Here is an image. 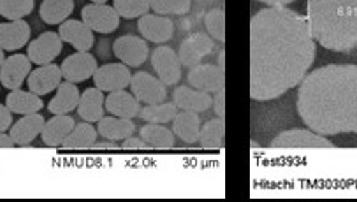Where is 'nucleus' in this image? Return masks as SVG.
Here are the masks:
<instances>
[{"label": "nucleus", "instance_id": "nucleus-4", "mask_svg": "<svg viewBox=\"0 0 357 202\" xmlns=\"http://www.w3.org/2000/svg\"><path fill=\"white\" fill-rule=\"evenodd\" d=\"M93 85L100 92H116V90H126L130 86L129 67L126 63H106L102 67H97L93 72Z\"/></svg>", "mask_w": 357, "mask_h": 202}, {"label": "nucleus", "instance_id": "nucleus-26", "mask_svg": "<svg viewBox=\"0 0 357 202\" xmlns=\"http://www.w3.org/2000/svg\"><path fill=\"white\" fill-rule=\"evenodd\" d=\"M6 106L15 114H32L43 109V100L30 90L25 92V90L18 88L9 92V95L6 97Z\"/></svg>", "mask_w": 357, "mask_h": 202}, {"label": "nucleus", "instance_id": "nucleus-12", "mask_svg": "<svg viewBox=\"0 0 357 202\" xmlns=\"http://www.w3.org/2000/svg\"><path fill=\"white\" fill-rule=\"evenodd\" d=\"M62 77L70 83H83L90 79L97 70V59L89 52H77L69 55L60 65Z\"/></svg>", "mask_w": 357, "mask_h": 202}, {"label": "nucleus", "instance_id": "nucleus-43", "mask_svg": "<svg viewBox=\"0 0 357 202\" xmlns=\"http://www.w3.org/2000/svg\"><path fill=\"white\" fill-rule=\"evenodd\" d=\"M6 60V55H4V49L0 48V67H2V63H4Z\"/></svg>", "mask_w": 357, "mask_h": 202}, {"label": "nucleus", "instance_id": "nucleus-28", "mask_svg": "<svg viewBox=\"0 0 357 202\" xmlns=\"http://www.w3.org/2000/svg\"><path fill=\"white\" fill-rule=\"evenodd\" d=\"M74 11V0H43L41 4V20L46 25H60Z\"/></svg>", "mask_w": 357, "mask_h": 202}, {"label": "nucleus", "instance_id": "nucleus-17", "mask_svg": "<svg viewBox=\"0 0 357 202\" xmlns=\"http://www.w3.org/2000/svg\"><path fill=\"white\" fill-rule=\"evenodd\" d=\"M137 29L141 30V36L155 45H164L173 37L174 25L167 16L144 15L139 18Z\"/></svg>", "mask_w": 357, "mask_h": 202}, {"label": "nucleus", "instance_id": "nucleus-10", "mask_svg": "<svg viewBox=\"0 0 357 202\" xmlns=\"http://www.w3.org/2000/svg\"><path fill=\"white\" fill-rule=\"evenodd\" d=\"M188 83L201 92L217 93L218 90L225 88V72L220 67L211 65V63H199V65L190 67Z\"/></svg>", "mask_w": 357, "mask_h": 202}, {"label": "nucleus", "instance_id": "nucleus-7", "mask_svg": "<svg viewBox=\"0 0 357 202\" xmlns=\"http://www.w3.org/2000/svg\"><path fill=\"white\" fill-rule=\"evenodd\" d=\"M130 88H132V95L144 104H160L167 97L166 85L158 77H153L148 72L134 74L130 77Z\"/></svg>", "mask_w": 357, "mask_h": 202}, {"label": "nucleus", "instance_id": "nucleus-33", "mask_svg": "<svg viewBox=\"0 0 357 202\" xmlns=\"http://www.w3.org/2000/svg\"><path fill=\"white\" fill-rule=\"evenodd\" d=\"M36 0H0V16L13 22L23 20L33 11Z\"/></svg>", "mask_w": 357, "mask_h": 202}, {"label": "nucleus", "instance_id": "nucleus-29", "mask_svg": "<svg viewBox=\"0 0 357 202\" xmlns=\"http://www.w3.org/2000/svg\"><path fill=\"white\" fill-rule=\"evenodd\" d=\"M141 139L155 150H169L174 146V134L160 123H148L141 127Z\"/></svg>", "mask_w": 357, "mask_h": 202}, {"label": "nucleus", "instance_id": "nucleus-25", "mask_svg": "<svg viewBox=\"0 0 357 202\" xmlns=\"http://www.w3.org/2000/svg\"><path fill=\"white\" fill-rule=\"evenodd\" d=\"M104 95L99 88H89L82 93L77 102V114L85 121H99L104 116Z\"/></svg>", "mask_w": 357, "mask_h": 202}, {"label": "nucleus", "instance_id": "nucleus-5", "mask_svg": "<svg viewBox=\"0 0 357 202\" xmlns=\"http://www.w3.org/2000/svg\"><path fill=\"white\" fill-rule=\"evenodd\" d=\"M63 40L56 32H45L39 37L29 42V49H26V56L30 62L36 65H46L52 63L56 56L62 53Z\"/></svg>", "mask_w": 357, "mask_h": 202}, {"label": "nucleus", "instance_id": "nucleus-36", "mask_svg": "<svg viewBox=\"0 0 357 202\" xmlns=\"http://www.w3.org/2000/svg\"><path fill=\"white\" fill-rule=\"evenodd\" d=\"M208 33L217 42H225V13L222 9H211L204 18Z\"/></svg>", "mask_w": 357, "mask_h": 202}, {"label": "nucleus", "instance_id": "nucleus-8", "mask_svg": "<svg viewBox=\"0 0 357 202\" xmlns=\"http://www.w3.org/2000/svg\"><path fill=\"white\" fill-rule=\"evenodd\" d=\"M82 18L92 32L111 33L120 25V16L113 6L89 4L82 9Z\"/></svg>", "mask_w": 357, "mask_h": 202}, {"label": "nucleus", "instance_id": "nucleus-37", "mask_svg": "<svg viewBox=\"0 0 357 202\" xmlns=\"http://www.w3.org/2000/svg\"><path fill=\"white\" fill-rule=\"evenodd\" d=\"M13 125V113L9 111L8 106L0 104V132H6V130L11 129Z\"/></svg>", "mask_w": 357, "mask_h": 202}, {"label": "nucleus", "instance_id": "nucleus-9", "mask_svg": "<svg viewBox=\"0 0 357 202\" xmlns=\"http://www.w3.org/2000/svg\"><path fill=\"white\" fill-rule=\"evenodd\" d=\"M113 53L127 67H139L148 59V45L137 36H122L114 40Z\"/></svg>", "mask_w": 357, "mask_h": 202}, {"label": "nucleus", "instance_id": "nucleus-44", "mask_svg": "<svg viewBox=\"0 0 357 202\" xmlns=\"http://www.w3.org/2000/svg\"><path fill=\"white\" fill-rule=\"evenodd\" d=\"M107 0H92V4H106Z\"/></svg>", "mask_w": 357, "mask_h": 202}, {"label": "nucleus", "instance_id": "nucleus-34", "mask_svg": "<svg viewBox=\"0 0 357 202\" xmlns=\"http://www.w3.org/2000/svg\"><path fill=\"white\" fill-rule=\"evenodd\" d=\"M113 8L120 18H141L150 11V0H113Z\"/></svg>", "mask_w": 357, "mask_h": 202}, {"label": "nucleus", "instance_id": "nucleus-32", "mask_svg": "<svg viewBox=\"0 0 357 202\" xmlns=\"http://www.w3.org/2000/svg\"><path fill=\"white\" fill-rule=\"evenodd\" d=\"M178 107L176 104L160 102V104H146V107L139 111V116L146 120L148 123H169L176 118Z\"/></svg>", "mask_w": 357, "mask_h": 202}, {"label": "nucleus", "instance_id": "nucleus-2", "mask_svg": "<svg viewBox=\"0 0 357 202\" xmlns=\"http://www.w3.org/2000/svg\"><path fill=\"white\" fill-rule=\"evenodd\" d=\"M298 113L321 136L357 134V65L319 67L299 83Z\"/></svg>", "mask_w": 357, "mask_h": 202}, {"label": "nucleus", "instance_id": "nucleus-39", "mask_svg": "<svg viewBox=\"0 0 357 202\" xmlns=\"http://www.w3.org/2000/svg\"><path fill=\"white\" fill-rule=\"evenodd\" d=\"M143 146H144V141L141 139V137H134V136L126 137L122 143L123 150H139V148Z\"/></svg>", "mask_w": 357, "mask_h": 202}, {"label": "nucleus", "instance_id": "nucleus-24", "mask_svg": "<svg viewBox=\"0 0 357 202\" xmlns=\"http://www.w3.org/2000/svg\"><path fill=\"white\" fill-rule=\"evenodd\" d=\"M136 125L129 118H118V116H102L99 120L97 132L109 141H123L126 137L132 136Z\"/></svg>", "mask_w": 357, "mask_h": 202}, {"label": "nucleus", "instance_id": "nucleus-42", "mask_svg": "<svg viewBox=\"0 0 357 202\" xmlns=\"http://www.w3.org/2000/svg\"><path fill=\"white\" fill-rule=\"evenodd\" d=\"M218 67H220L222 70H225V52L218 53Z\"/></svg>", "mask_w": 357, "mask_h": 202}, {"label": "nucleus", "instance_id": "nucleus-20", "mask_svg": "<svg viewBox=\"0 0 357 202\" xmlns=\"http://www.w3.org/2000/svg\"><path fill=\"white\" fill-rule=\"evenodd\" d=\"M174 104L180 111H190V113H204L211 107L210 93L201 92V90L190 88V86H178L173 95Z\"/></svg>", "mask_w": 357, "mask_h": 202}, {"label": "nucleus", "instance_id": "nucleus-11", "mask_svg": "<svg viewBox=\"0 0 357 202\" xmlns=\"http://www.w3.org/2000/svg\"><path fill=\"white\" fill-rule=\"evenodd\" d=\"M215 49V40L206 33H192L187 39L181 42L180 52H178V59H180L181 65L185 67H195L199 65L201 60L206 55H210Z\"/></svg>", "mask_w": 357, "mask_h": 202}, {"label": "nucleus", "instance_id": "nucleus-16", "mask_svg": "<svg viewBox=\"0 0 357 202\" xmlns=\"http://www.w3.org/2000/svg\"><path fill=\"white\" fill-rule=\"evenodd\" d=\"M26 79H29L30 92L39 97L48 95L62 83V70L55 63H46V65H39L36 70H30Z\"/></svg>", "mask_w": 357, "mask_h": 202}, {"label": "nucleus", "instance_id": "nucleus-14", "mask_svg": "<svg viewBox=\"0 0 357 202\" xmlns=\"http://www.w3.org/2000/svg\"><path fill=\"white\" fill-rule=\"evenodd\" d=\"M273 148H335V144L326 136L303 129L285 130L276 136L271 143Z\"/></svg>", "mask_w": 357, "mask_h": 202}, {"label": "nucleus", "instance_id": "nucleus-1", "mask_svg": "<svg viewBox=\"0 0 357 202\" xmlns=\"http://www.w3.org/2000/svg\"><path fill=\"white\" fill-rule=\"evenodd\" d=\"M315 52L306 16L285 6L261 9L250 22L252 100H273L298 86Z\"/></svg>", "mask_w": 357, "mask_h": 202}, {"label": "nucleus", "instance_id": "nucleus-23", "mask_svg": "<svg viewBox=\"0 0 357 202\" xmlns=\"http://www.w3.org/2000/svg\"><path fill=\"white\" fill-rule=\"evenodd\" d=\"M79 90H77L76 83L70 81H63L56 88V95L50 100L48 109L52 114H69L70 111L76 109L77 102H79Z\"/></svg>", "mask_w": 357, "mask_h": 202}, {"label": "nucleus", "instance_id": "nucleus-13", "mask_svg": "<svg viewBox=\"0 0 357 202\" xmlns=\"http://www.w3.org/2000/svg\"><path fill=\"white\" fill-rule=\"evenodd\" d=\"M32 70V62L26 55L16 53V55L6 56L4 63L0 67V85L8 90H18L23 81L29 77Z\"/></svg>", "mask_w": 357, "mask_h": 202}, {"label": "nucleus", "instance_id": "nucleus-21", "mask_svg": "<svg viewBox=\"0 0 357 202\" xmlns=\"http://www.w3.org/2000/svg\"><path fill=\"white\" fill-rule=\"evenodd\" d=\"M104 106L109 111L113 116L118 118H132L139 116L141 102L132 95V93L126 92V90H116V92H109V95L104 100Z\"/></svg>", "mask_w": 357, "mask_h": 202}, {"label": "nucleus", "instance_id": "nucleus-40", "mask_svg": "<svg viewBox=\"0 0 357 202\" xmlns=\"http://www.w3.org/2000/svg\"><path fill=\"white\" fill-rule=\"evenodd\" d=\"M16 143L11 137V134L0 132V148H15Z\"/></svg>", "mask_w": 357, "mask_h": 202}, {"label": "nucleus", "instance_id": "nucleus-22", "mask_svg": "<svg viewBox=\"0 0 357 202\" xmlns=\"http://www.w3.org/2000/svg\"><path fill=\"white\" fill-rule=\"evenodd\" d=\"M74 125L76 123H74L69 114H55L43 127V143L48 144V146H62V143L69 136L70 130L74 129Z\"/></svg>", "mask_w": 357, "mask_h": 202}, {"label": "nucleus", "instance_id": "nucleus-41", "mask_svg": "<svg viewBox=\"0 0 357 202\" xmlns=\"http://www.w3.org/2000/svg\"><path fill=\"white\" fill-rule=\"evenodd\" d=\"M259 2H264L268 6H287L294 2V0H259Z\"/></svg>", "mask_w": 357, "mask_h": 202}, {"label": "nucleus", "instance_id": "nucleus-35", "mask_svg": "<svg viewBox=\"0 0 357 202\" xmlns=\"http://www.w3.org/2000/svg\"><path fill=\"white\" fill-rule=\"evenodd\" d=\"M150 9L155 15H187L190 11V0H150Z\"/></svg>", "mask_w": 357, "mask_h": 202}, {"label": "nucleus", "instance_id": "nucleus-30", "mask_svg": "<svg viewBox=\"0 0 357 202\" xmlns=\"http://www.w3.org/2000/svg\"><path fill=\"white\" fill-rule=\"evenodd\" d=\"M97 136H99V132H97L96 127L90 121H83L79 125H74V129L66 137L62 146L67 148V150H83V148L93 146Z\"/></svg>", "mask_w": 357, "mask_h": 202}, {"label": "nucleus", "instance_id": "nucleus-3", "mask_svg": "<svg viewBox=\"0 0 357 202\" xmlns=\"http://www.w3.org/2000/svg\"><path fill=\"white\" fill-rule=\"evenodd\" d=\"M306 9L315 42L331 52H356L357 0H308Z\"/></svg>", "mask_w": 357, "mask_h": 202}, {"label": "nucleus", "instance_id": "nucleus-15", "mask_svg": "<svg viewBox=\"0 0 357 202\" xmlns=\"http://www.w3.org/2000/svg\"><path fill=\"white\" fill-rule=\"evenodd\" d=\"M59 36L63 42L73 46L76 52H90L93 48V32L83 20H66L60 23Z\"/></svg>", "mask_w": 357, "mask_h": 202}, {"label": "nucleus", "instance_id": "nucleus-31", "mask_svg": "<svg viewBox=\"0 0 357 202\" xmlns=\"http://www.w3.org/2000/svg\"><path fill=\"white\" fill-rule=\"evenodd\" d=\"M225 134V121L224 118H215V120L206 121L199 130L197 143L206 150H220L224 143Z\"/></svg>", "mask_w": 357, "mask_h": 202}, {"label": "nucleus", "instance_id": "nucleus-19", "mask_svg": "<svg viewBox=\"0 0 357 202\" xmlns=\"http://www.w3.org/2000/svg\"><path fill=\"white\" fill-rule=\"evenodd\" d=\"M45 118L39 113L32 114H23V118H20L15 125H11V137L15 139V143L18 146H30L33 143L39 134L43 132V127H45Z\"/></svg>", "mask_w": 357, "mask_h": 202}, {"label": "nucleus", "instance_id": "nucleus-27", "mask_svg": "<svg viewBox=\"0 0 357 202\" xmlns=\"http://www.w3.org/2000/svg\"><path fill=\"white\" fill-rule=\"evenodd\" d=\"M173 130L183 143H197L201 130L199 113L190 111H180L173 120Z\"/></svg>", "mask_w": 357, "mask_h": 202}, {"label": "nucleus", "instance_id": "nucleus-6", "mask_svg": "<svg viewBox=\"0 0 357 202\" xmlns=\"http://www.w3.org/2000/svg\"><path fill=\"white\" fill-rule=\"evenodd\" d=\"M151 65L164 85H176L181 77V62L169 46H158L151 53Z\"/></svg>", "mask_w": 357, "mask_h": 202}, {"label": "nucleus", "instance_id": "nucleus-18", "mask_svg": "<svg viewBox=\"0 0 357 202\" xmlns=\"http://www.w3.org/2000/svg\"><path fill=\"white\" fill-rule=\"evenodd\" d=\"M30 25L25 20H13L8 23H0V48L4 52H16L29 45Z\"/></svg>", "mask_w": 357, "mask_h": 202}, {"label": "nucleus", "instance_id": "nucleus-38", "mask_svg": "<svg viewBox=\"0 0 357 202\" xmlns=\"http://www.w3.org/2000/svg\"><path fill=\"white\" fill-rule=\"evenodd\" d=\"M213 109L218 118H225V88L218 90L213 97Z\"/></svg>", "mask_w": 357, "mask_h": 202}]
</instances>
